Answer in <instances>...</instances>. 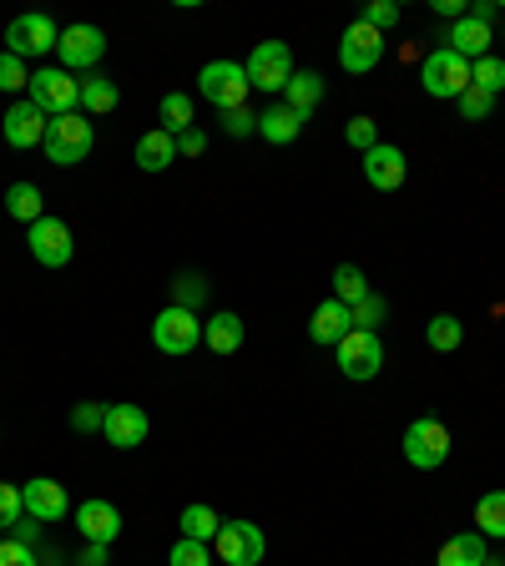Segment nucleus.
I'll return each instance as SVG.
<instances>
[{
  "label": "nucleus",
  "instance_id": "nucleus-46",
  "mask_svg": "<svg viewBox=\"0 0 505 566\" xmlns=\"http://www.w3.org/2000/svg\"><path fill=\"white\" fill-rule=\"evenodd\" d=\"M36 536H41V521L36 516H21L11 526V542H21V546H36Z\"/></svg>",
  "mask_w": 505,
  "mask_h": 566
},
{
  "label": "nucleus",
  "instance_id": "nucleus-25",
  "mask_svg": "<svg viewBox=\"0 0 505 566\" xmlns=\"http://www.w3.org/2000/svg\"><path fill=\"white\" fill-rule=\"evenodd\" d=\"M117 102H121V92H117V82H111V76H101V72H86L82 76V107L92 111V117L117 111Z\"/></svg>",
  "mask_w": 505,
  "mask_h": 566
},
{
  "label": "nucleus",
  "instance_id": "nucleus-1",
  "mask_svg": "<svg viewBox=\"0 0 505 566\" xmlns=\"http://www.w3.org/2000/svg\"><path fill=\"white\" fill-rule=\"evenodd\" d=\"M92 117H82V111H66V117H51L46 121V157L56 162V168H76V162H86V152H92Z\"/></svg>",
  "mask_w": 505,
  "mask_h": 566
},
{
  "label": "nucleus",
  "instance_id": "nucleus-43",
  "mask_svg": "<svg viewBox=\"0 0 505 566\" xmlns=\"http://www.w3.org/2000/svg\"><path fill=\"white\" fill-rule=\"evenodd\" d=\"M0 566H41V562H36V546L0 542Z\"/></svg>",
  "mask_w": 505,
  "mask_h": 566
},
{
  "label": "nucleus",
  "instance_id": "nucleus-13",
  "mask_svg": "<svg viewBox=\"0 0 505 566\" xmlns=\"http://www.w3.org/2000/svg\"><path fill=\"white\" fill-rule=\"evenodd\" d=\"M379 61H385V36H379L374 25L354 21L350 31H344V41H339V66L354 72V76H364V72H374Z\"/></svg>",
  "mask_w": 505,
  "mask_h": 566
},
{
  "label": "nucleus",
  "instance_id": "nucleus-20",
  "mask_svg": "<svg viewBox=\"0 0 505 566\" xmlns=\"http://www.w3.org/2000/svg\"><path fill=\"white\" fill-rule=\"evenodd\" d=\"M450 46L445 51H455L460 61H481V56H491V25L485 21H475V15H465V21H455L450 25Z\"/></svg>",
  "mask_w": 505,
  "mask_h": 566
},
{
  "label": "nucleus",
  "instance_id": "nucleus-12",
  "mask_svg": "<svg viewBox=\"0 0 505 566\" xmlns=\"http://www.w3.org/2000/svg\"><path fill=\"white\" fill-rule=\"evenodd\" d=\"M61 41V31H56V21L51 15H41V11H25V15H15L11 21V36H6V51H15V56H51V46Z\"/></svg>",
  "mask_w": 505,
  "mask_h": 566
},
{
  "label": "nucleus",
  "instance_id": "nucleus-21",
  "mask_svg": "<svg viewBox=\"0 0 505 566\" xmlns=\"http://www.w3.org/2000/svg\"><path fill=\"white\" fill-rule=\"evenodd\" d=\"M299 132H303V117L293 107H283V102H278V107H268V111H258V137H264V142L289 147Z\"/></svg>",
  "mask_w": 505,
  "mask_h": 566
},
{
  "label": "nucleus",
  "instance_id": "nucleus-39",
  "mask_svg": "<svg viewBox=\"0 0 505 566\" xmlns=\"http://www.w3.org/2000/svg\"><path fill=\"white\" fill-rule=\"evenodd\" d=\"M101 425H107V405H97V399H92V405H76V410H72V430L76 435H97Z\"/></svg>",
  "mask_w": 505,
  "mask_h": 566
},
{
  "label": "nucleus",
  "instance_id": "nucleus-3",
  "mask_svg": "<svg viewBox=\"0 0 505 566\" xmlns=\"http://www.w3.org/2000/svg\"><path fill=\"white\" fill-rule=\"evenodd\" d=\"M197 92L213 102L217 111H238L248 102V72H243L238 61H207L203 72H197Z\"/></svg>",
  "mask_w": 505,
  "mask_h": 566
},
{
  "label": "nucleus",
  "instance_id": "nucleus-6",
  "mask_svg": "<svg viewBox=\"0 0 505 566\" xmlns=\"http://www.w3.org/2000/svg\"><path fill=\"white\" fill-rule=\"evenodd\" d=\"M450 446H455V440H450V430L440 420H430V415H425V420H409V430H405V460L415 470H440L450 460Z\"/></svg>",
  "mask_w": 505,
  "mask_h": 566
},
{
  "label": "nucleus",
  "instance_id": "nucleus-38",
  "mask_svg": "<svg viewBox=\"0 0 505 566\" xmlns=\"http://www.w3.org/2000/svg\"><path fill=\"white\" fill-rule=\"evenodd\" d=\"M168 566H213V556H207L203 542H187V536H178V542H172Z\"/></svg>",
  "mask_w": 505,
  "mask_h": 566
},
{
  "label": "nucleus",
  "instance_id": "nucleus-2",
  "mask_svg": "<svg viewBox=\"0 0 505 566\" xmlns=\"http://www.w3.org/2000/svg\"><path fill=\"white\" fill-rule=\"evenodd\" d=\"M31 107H41L46 117H66V111L82 107V82L72 72H61V66H41L31 72Z\"/></svg>",
  "mask_w": 505,
  "mask_h": 566
},
{
  "label": "nucleus",
  "instance_id": "nucleus-16",
  "mask_svg": "<svg viewBox=\"0 0 505 566\" xmlns=\"http://www.w3.org/2000/svg\"><path fill=\"white\" fill-rule=\"evenodd\" d=\"M21 501H25V516H36L41 526H56L61 516H66V485L61 481H46V476H36V481L21 485Z\"/></svg>",
  "mask_w": 505,
  "mask_h": 566
},
{
  "label": "nucleus",
  "instance_id": "nucleus-19",
  "mask_svg": "<svg viewBox=\"0 0 505 566\" xmlns=\"http://www.w3.org/2000/svg\"><path fill=\"white\" fill-rule=\"evenodd\" d=\"M350 329H354L350 303H339V299H324L319 309H313V319H309V339H313V344H339Z\"/></svg>",
  "mask_w": 505,
  "mask_h": 566
},
{
  "label": "nucleus",
  "instance_id": "nucleus-32",
  "mask_svg": "<svg viewBox=\"0 0 505 566\" xmlns=\"http://www.w3.org/2000/svg\"><path fill=\"white\" fill-rule=\"evenodd\" d=\"M187 127H193V97H187V92H168V97H162V132L182 137Z\"/></svg>",
  "mask_w": 505,
  "mask_h": 566
},
{
  "label": "nucleus",
  "instance_id": "nucleus-4",
  "mask_svg": "<svg viewBox=\"0 0 505 566\" xmlns=\"http://www.w3.org/2000/svg\"><path fill=\"white\" fill-rule=\"evenodd\" d=\"M420 82H425V92L430 97H440V102H460L470 92V61H460L455 51H430V56L420 61Z\"/></svg>",
  "mask_w": 505,
  "mask_h": 566
},
{
  "label": "nucleus",
  "instance_id": "nucleus-36",
  "mask_svg": "<svg viewBox=\"0 0 505 566\" xmlns=\"http://www.w3.org/2000/svg\"><path fill=\"white\" fill-rule=\"evenodd\" d=\"M203 274H182L178 284H172V303H178V309H193L197 313V303H203Z\"/></svg>",
  "mask_w": 505,
  "mask_h": 566
},
{
  "label": "nucleus",
  "instance_id": "nucleus-48",
  "mask_svg": "<svg viewBox=\"0 0 505 566\" xmlns=\"http://www.w3.org/2000/svg\"><path fill=\"white\" fill-rule=\"evenodd\" d=\"M82 566H107V546H101V542H86Z\"/></svg>",
  "mask_w": 505,
  "mask_h": 566
},
{
  "label": "nucleus",
  "instance_id": "nucleus-30",
  "mask_svg": "<svg viewBox=\"0 0 505 566\" xmlns=\"http://www.w3.org/2000/svg\"><path fill=\"white\" fill-rule=\"evenodd\" d=\"M369 278H364V268H354V264H339L334 268V299L339 303H350V309H354V303H359V299H369Z\"/></svg>",
  "mask_w": 505,
  "mask_h": 566
},
{
  "label": "nucleus",
  "instance_id": "nucleus-45",
  "mask_svg": "<svg viewBox=\"0 0 505 566\" xmlns=\"http://www.w3.org/2000/svg\"><path fill=\"white\" fill-rule=\"evenodd\" d=\"M207 152V137L197 132V127H187V132L178 137V157H203Z\"/></svg>",
  "mask_w": 505,
  "mask_h": 566
},
{
  "label": "nucleus",
  "instance_id": "nucleus-40",
  "mask_svg": "<svg viewBox=\"0 0 505 566\" xmlns=\"http://www.w3.org/2000/svg\"><path fill=\"white\" fill-rule=\"evenodd\" d=\"M455 107H460V117H465V121H485V117H491V107H495V97H485L481 86H470Z\"/></svg>",
  "mask_w": 505,
  "mask_h": 566
},
{
  "label": "nucleus",
  "instance_id": "nucleus-5",
  "mask_svg": "<svg viewBox=\"0 0 505 566\" xmlns=\"http://www.w3.org/2000/svg\"><path fill=\"white\" fill-rule=\"evenodd\" d=\"M152 344L162 354H193L197 344H203V319H197L193 309L168 303V309L152 319Z\"/></svg>",
  "mask_w": 505,
  "mask_h": 566
},
{
  "label": "nucleus",
  "instance_id": "nucleus-10",
  "mask_svg": "<svg viewBox=\"0 0 505 566\" xmlns=\"http://www.w3.org/2000/svg\"><path fill=\"white\" fill-rule=\"evenodd\" d=\"M217 556H223V566H258L268 552L264 531L253 526V521H223V531L213 536Z\"/></svg>",
  "mask_w": 505,
  "mask_h": 566
},
{
  "label": "nucleus",
  "instance_id": "nucleus-26",
  "mask_svg": "<svg viewBox=\"0 0 505 566\" xmlns=\"http://www.w3.org/2000/svg\"><path fill=\"white\" fill-rule=\"evenodd\" d=\"M434 566H485V536L481 531H465V536L445 542L440 556H434Z\"/></svg>",
  "mask_w": 505,
  "mask_h": 566
},
{
  "label": "nucleus",
  "instance_id": "nucleus-7",
  "mask_svg": "<svg viewBox=\"0 0 505 566\" xmlns=\"http://www.w3.org/2000/svg\"><path fill=\"white\" fill-rule=\"evenodd\" d=\"M243 72H248L253 92H283V86L293 82V56H289L283 41H258Z\"/></svg>",
  "mask_w": 505,
  "mask_h": 566
},
{
  "label": "nucleus",
  "instance_id": "nucleus-18",
  "mask_svg": "<svg viewBox=\"0 0 505 566\" xmlns=\"http://www.w3.org/2000/svg\"><path fill=\"white\" fill-rule=\"evenodd\" d=\"M76 526H82L86 542L111 546L121 531V511L111 506V501H86V506H76Z\"/></svg>",
  "mask_w": 505,
  "mask_h": 566
},
{
  "label": "nucleus",
  "instance_id": "nucleus-14",
  "mask_svg": "<svg viewBox=\"0 0 505 566\" xmlns=\"http://www.w3.org/2000/svg\"><path fill=\"white\" fill-rule=\"evenodd\" d=\"M405 178H409V162H405L399 147L379 142L374 152H364V182H369V188H379V193H399Z\"/></svg>",
  "mask_w": 505,
  "mask_h": 566
},
{
  "label": "nucleus",
  "instance_id": "nucleus-28",
  "mask_svg": "<svg viewBox=\"0 0 505 566\" xmlns=\"http://www.w3.org/2000/svg\"><path fill=\"white\" fill-rule=\"evenodd\" d=\"M178 526H182V536H187V542H213L217 531H223V521H217V511L213 506H203V501H197V506H187L178 516Z\"/></svg>",
  "mask_w": 505,
  "mask_h": 566
},
{
  "label": "nucleus",
  "instance_id": "nucleus-34",
  "mask_svg": "<svg viewBox=\"0 0 505 566\" xmlns=\"http://www.w3.org/2000/svg\"><path fill=\"white\" fill-rule=\"evenodd\" d=\"M31 86V72L15 51H0V92H25Z\"/></svg>",
  "mask_w": 505,
  "mask_h": 566
},
{
  "label": "nucleus",
  "instance_id": "nucleus-35",
  "mask_svg": "<svg viewBox=\"0 0 505 566\" xmlns=\"http://www.w3.org/2000/svg\"><path fill=\"white\" fill-rule=\"evenodd\" d=\"M399 15H405V11H399L395 0H369V6H364V15H359V21H364V25H374V31L385 36L389 25H399Z\"/></svg>",
  "mask_w": 505,
  "mask_h": 566
},
{
  "label": "nucleus",
  "instance_id": "nucleus-42",
  "mask_svg": "<svg viewBox=\"0 0 505 566\" xmlns=\"http://www.w3.org/2000/svg\"><path fill=\"white\" fill-rule=\"evenodd\" d=\"M344 137H350V147H359V152H374V147H379V127H374V117H354Z\"/></svg>",
  "mask_w": 505,
  "mask_h": 566
},
{
  "label": "nucleus",
  "instance_id": "nucleus-29",
  "mask_svg": "<svg viewBox=\"0 0 505 566\" xmlns=\"http://www.w3.org/2000/svg\"><path fill=\"white\" fill-rule=\"evenodd\" d=\"M425 339H430V350L455 354V350H460V339H465V324H460L455 313H434L430 324H425Z\"/></svg>",
  "mask_w": 505,
  "mask_h": 566
},
{
  "label": "nucleus",
  "instance_id": "nucleus-50",
  "mask_svg": "<svg viewBox=\"0 0 505 566\" xmlns=\"http://www.w3.org/2000/svg\"><path fill=\"white\" fill-rule=\"evenodd\" d=\"M485 566H501V562H491V556H485Z\"/></svg>",
  "mask_w": 505,
  "mask_h": 566
},
{
  "label": "nucleus",
  "instance_id": "nucleus-24",
  "mask_svg": "<svg viewBox=\"0 0 505 566\" xmlns=\"http://www.w3.org/2000/svg\"><path fill=\"white\" fill-rule=\"evenodd\" d=\"M319 102H324V76L319 72H293V82L283 86V107H293L299 117H309Z\"/></svg>",
  "mask_w": 505,
  "mask_h": 566
},
{
  "label": "nucleus",
  "instance_id": "nucleus-31",
  "mask_svg": "<svg viewBox=\"0 0 505 566\" xmlns=\"http://www.w3.org/2000/svg\"><path fill=\"white\" fill-rule=\"evenodd\" d=\"M475 531H481V536H495V542L505 536V491L481 495V506H475Z\"/></svg>",
  "mask_w": 505,
  "mask_h": 566
},
{
  "label": "nucleus",
  "instance_id": "nucleus-33",
  "mask_svg": "<svg viewBox=\"0 0 505 566\" xmlns=\"http://www.w3.org/2000/svg\"><path fill=\"white\" fill-rule=\"evenodd\" d=\"M470 86H481L485 97H501L505 92V61H495V56L470 61Z\"/></svg>",
  "mask_w": 505,
  "mask_h": 566
},
{
  "label": "nucleus",
  "instance_id": "nucleus-37",
  "mask_svg": "<svg viewBox=\"0 0 505 566\" xmlns=\"http://www.w3.org/2000/svg\"><path fill=\"white\" fill-rule=\"evenodd\" d=\"M350 319H354V329H369V334H374V329L385 324V299H379V293H369V299H359V303H354V309H350Z\"/></svg>",
  "mask_w": 505,
  "mask_h": 566
},
{
  "label": "nucleus",
  "instance_id": "nucleus-11",
  "mask_svg": "<svg viewBox=\"0 0 505 566\" xmlns=\"http://www.w3.org/2000/svg\"><path fill=\"white\" fill-rule=\"evenodd\" d=\"M101 51H107V36H101L97 25H66L56 41L61 72H97Z\"/></svg>",
  "mask_w": 505,
  "mask_h": 566
},
{
  "label": "nucleus",
  "instance_id": "nucleus-41",
  "mask_svg": "<svg viewBox=\"0 0 505 566\" xmlns=\"http://www.w3.org/2000/svg\"><path fill=\"white\" fill-rule=\"evenodd\" d=\"M25 516V501H21V485H0V526H15Z\"/></svg>",
  "mask_w": 505,
  "mask_h": 566
},
{
  "label": "nucleus",
  "instance_id": "nucleus-27",
  "mask_svg": "<svg viewBox=\"0 0 505 566\" xmlns=\"http://www.w3.org/2000/svg\"><path fill=\"white\" fill-rule=\"evenodd\" d=\"M6 213L21 217V223H36V217H46L36 182H11V188H6Z\"/></svg>",
  "mask_w": 505,
  "mask_h": 566
},
{
  "label": "nucleus",
  "instance_id": "nucleus-23",
  "mask_svg": "<svg viewBox=\"0 0 505 566\" xmlns=\"http://www.w3.org/2000/svg\"><path fill=\"white\" fill-rule=\"evenodd\" d=\"M203 344L213 354H238L243 350V319L238 313H228V309L213 313V319L203 324Z\"/></svg>",
  "mask_w": 505,
  "mask_h": 566
},
{
  "label": "nucleus",
  "instance_id": "nucleus-17",
  "mask_svg": "<svg viewBox=\"0 0 505 566\" xmlns=\"http://www.w3.org/2000/svg\"><path fill=\"white\" fill-rule=\"evenodd\" d=\"M46 121H51L46 111L31 107V97H25V102H15V107L6 111L0 132H6V142H11V147H21V152H25V147H41V142H46Z\"/></svg>",
  "mask_w": 505,
  "mask_h": 566
},
{
  "label": "nucleus",
  "instance_id": "nucleus-49",
  "mask_svg": "<svg viewBox=\"0 0 505 566\" xmlns=\"http://www.w3.org/2000/svg\"><path fill=\"white\" fill-rule=\"evenodd\" d=\"M470 15H475V21H485V25H491L495 6H491V0H475V6H470Z\"/></svg>",
  "mask_w": 505,
  "mask_h": 566
},
{
  "label": "nucleus",
  "instance_id": "nucleus-47",
  "mask_svg": "<svg viewBox=\"0 0 505 566\" xmlns=\"http://www.w3.org/2000/svg\"><path fill=\"white\" fill-rule=\"evenodd\" d=\"M434 11H440V15H455V21H465L470 6H465V0H434Z\"/></svg>",
  "mask_w": 505,
  "mask_h": 566
},
{
  "label": "nucleus",
  "instance_id": "nucleus-44",
  "mask_svg": "<svg viewBox=\"0 0 505 566\" xmlns=\"http://www.w3.org/2000/svg\"><path fill=\"white\" fill-rule=\"evenodd\" d=\"M223 127H228L233 137H248L253 127H258V117H253L248 107H238V111H223Z\"/></svg>",
  "mask_w": 505,
  "mask_h": 566
},
{
  "label": "nucleus",
  "instance_id": "nucleus-8",
  "mask_svg": "<svg viewBox=\"0 0 505 566\" xmlns=\"http://www.w3.org/2000/svg\"><path fill=\"white\" fill-rule=\"evenodd\" d=\"M334 354H339V370L350 374V380H374V374L385 370V344L369 329H350L334 344Z\"/></svg>",
  "mask_w": 505,
  "mask_h": 566
},
{
  "label": "nucleus",
  "instance_id": "nucleus-15",
  "mask_svg": "<svg viewBox=\"0 0 505 566\" xmlns=\"http://www.w3.org/2000/svg\"><path fill=\"white\" fill-rule=\"evenodd\" d=\"M147 430H152V420H147L142 405H107V425H101L107 446H117V450H137V446L147 440Z\"/></svg>",
  "mask_w": 505,
  "mask_h": 566
},
{
  "label": "nucleus",
  "instance_id": "nucleus-9",
  "mask_svg": "<svg viewBox=\"0 0 505 566\" xmlns=\"http://www.w3.org/2000/svg\"><path fill=\"white\" fill-rule=\"evenodd\" d=\"M25 243H31V258H36L41 268H66L76 254V243H72V228L61 223V217H36L31 223V233H25Z\"/></svg>",
  "mask_w": 505,
  "mask_h": 566
},
{
  "label": "nucleus",
  "instance_id": "nucleus-22",
  "mask_svg": "<svg viewBox=\"0 0 505 566\" xmlns=\"http://www.w3.org/2000/svg\"><path fill=\"white\" fill-rule=\"evenodd\" d=\"M172 162H178V137L162 132V127H152V132L137 142V168H142V172H162V168H172Z\"/></svg>",
  "mask_w": 505,
  "mask_h": 566
}]
</instances>
